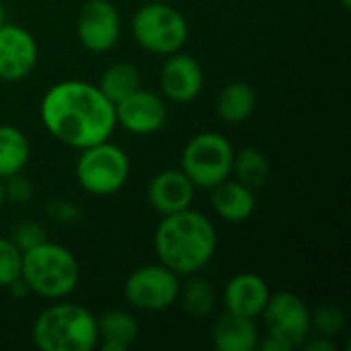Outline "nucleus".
I'll return each mask as SVG.
<instances>
[{
	"label": "nucleus",
	"instance_id": "nucleus-1",
	"mask_svg": "<svg viewBox=\"0 0 351 351\" xmlns=\"http://www.w3.org/2000/svg\"><path fill=\"white\" fill-rule=\"evenodd\" d=\"M39 117L58 142L76 150L109 140L117 125L115 105L97 84L76 78L56 82L45 90Z\"/></svg>",
	"mask_w": 351,
	"mask_h": 351
},
{
	"label": "nucleus",
	"instance_id": "nucleus-2",
	"mask_svg": "<svg viewBox=\"0 0 351 351\" xmlns=\"http://www.w3.org/2000/svg\"><path fill=\"white\" fill-rule=\"evenodd\" d=\"M218 232L212 220L193 210L162 216L154 230V251L158 263L179 278L199 274L216 255Z\"/></svg>",
	"mask_w": 351,
	"mask_h": 351
},
{
	"label": "nucleus",
	"instance_id": "nucleus-3",
	"mask_svg": "<svg viewBox=\"0 0 351 351\" xmlns=\"http://www.w3.org/2000/svg\"><path fill=\"white\" fill-rule=\"evenodd\" d=\"M31 341L41 351L97 350V317L82 304L56 300L35 317Z\"/></svg>",
	"mask_w": 351,
	"mask_h": 351
},
{
	"label": "nucleus",
	"instance_id": "nucleus-4",
	"mask_svg": "<svg viewBox=\"0 0 351 351\" xmlns=\"http://www.w3.org/2000/svg\"><path fill=\"white\" fill-rule=\"evenodd\" d=\"M21 280L31 294L45 300H64L80 282V265L68 247L43 241L23 253Z\"/></svg>",
	"mask_w": 351,
	"mask_h": 351
},
{
	"label": "nucleus",
	"instance_id": "nucleus-5",
	"mask_svg": "<svg viewBox=\"0 0 351 351\" xmlns=\"http://www.w3.org/2000/svg\"><path fill=\"white\" fill-rule=\"evenodd\" d=\"M74 173L82 191L95 197H109L125 187L130 179V158L121 146L103 140L80 150Z\"/></svg>",
	"mask_w": 351,
	"mask_h": 351
},
{
	"label": "nucleus",
	"instance_id": "nucleus-6",
	"mask_svg": "<svg viewBox=\"0 0 351 351\" xmlns=\"http://www.w3.org/2000/svg\"><path fill=\"white\" fill-rule=\"evenodd\" d=\"M132 37L142 49L167 58L183 49L189 37V25L175 6L162 0L146 2L132 16Z\"/></svg>",
	"mask_w": 351,
	"mask_h": 351
},
{
	"label": "nucleus",
	"instance_id": "nucleus-7",
	"mask_svg": "<svg viewBox=\"0 0 351 351\" xmlns=\"http://www.w3.org/2000/svg\"><path fill=\"white\" fill-rule=\"evenodd\" d=\"M232 158L234 148L226 136L218 132H199L183 146L179 169L189 177L195 189H212L230 177Z\"/></svg>",
	"mask_w": 351,
	"mask_h": 351
},
{
	"label": "nucleus",
	"instance_id": "nucleus-8",
	"mask_svg": "<svg viewBox=\"0 0 351 351\" xmlns=\"http://www.w3.org/2000/svg\"><path fill=\"white\" fill-rule=\"evenodd\" d=\"M179 276L162 263H148L134 269L123 284L125 302L142 313H162L177 302Z\"/></svg>",
	"mask_w": 351,
	"mask_h": 351
},
{
	"label": "nucleus",
	"instance_id": "nucleus-9",
	"mask_svg": "<svg viewBox=\"0 0 351 351\" xmlns=\"http://www.w3.org/2000/svg\"><path fill=\"white\" fill-rule=\"evenodd\" d=\"M259 317L267 335L282 341L290 351L298 350L311 335V308L294 292L271 294Z\"/></svg>",
	"mask_w": 351,
	"mask_h": 351
},
{
	"label": "nucleus",
	"instance_id": "nucleus-10",
	"mask_svg": "<svg viewBox=\"0 0 351 351\" xmlns=\"http://www.w3.org/2000/svg\"><path fill=\"white\" fill-rule=\"evenodd\" d=\"M76 37L93 53L111 51L121 37V16L111 0H86L76 16Z\"/></svg>",
	"mask_w": 351,
	"mask_h": 351
},
{
	"label": "nucleus",
	"instance_id": "nucleus-11",
	"mask_svg": "<svg viewBox=\"0 0 351 351\" xmlns=\"http://www.w3.org/2000/svg\"><path fill=\"white\" fill-rule=\"evenodd\" d=\"M167 119H169L167 99L142 86L115 105L117 125H121L125 132L136 136H150L160 132Z\"/></svg>",
	"mask_w": 351,
	"mask_h": 351
},
{
	"label": "nucleus",
	"instance_id": "nucleus-12",
	"mask_svg": "<svg viewBox=\"0 0 351 351\" xmlns=\"http://www.w3.org/2000/svg\"><path fill=\"white\" fill-rule=\"evenodd\" d=\"M39 62L35 37L12 23L0 25V80L19 82L27 78Z\"/></svg>",
	"mask_w": 351,
	"mask_h": 351
},
{
	"label": "nucleus",
	"instance_id": "nucleus-13",
	"mask_svg": "<svg viewBox=\"0 0 351 351\" xmlns=\"http://www.w3.org/2000/svg\"><path fill=\"white\" fill-rule=\"evenodd\" d=\"M158 84L167 101L177 105H187L195 101L204 88L202 64L185 51H175L167 56L160 68Z\"/></svg>",
	"mask_w": 351,
	"mask_h": 351
},
{
	"label": "nucleus",
	"instance_id": "nucleus-14",
	"mask_svg": "<svg viewBox=\"0 0 351 351\" xmlns=\"http://www.w3.org/2000/svg\"><path fill=\"white\" fill-rule=\"evenodd\" d=\"M193 197H195V185L181 169L158 171L146 187V199L150 208L160 216L191 208Z\"/></svg>",
	"mask_w": 351,
	"mask_h": 351
},
{
	"label": "nucleus",
	"instance_id": "nucleus-15",
	"mask_svg": "<svg viewBox=\"0 0 351 351\" xmlns=\"http://www.w3.org/2000/svg\"><path fill=\"white\" fill-rule=\"evenodd\" d=\"M269 296H271L269 284L261 276L253 271H241L226 282L222 292V302L228 313L257 319L263 313Z\"/></svg>",
	"mask_w": 351,
	"mask_h": 351
},
{
	"label": "nucleus",
	"instance_id": "nucleus-16",
	"mask_svg": "<svg viewBox=\"0 0 351 351\" xmlns=\"http://www.w3.org/2000/svg\"><path fill=\"white\" fill-rule=\"evenodd\" d=\"M259 327L255 319L241 317L234 313H224L212 325V346L218 351H253L257 350Z\"/></svg>",
	"mask_w": 351,
	"mask_h": 351
},
{
	"label": "nucleus",
	"instance_id": "nucleus-17",
	"mask_svg": "<svg viewBox=\"0 0 351 351\" xmlns=\"http://www.w3.org/2000/svg\"><path fill=\"white\" fill-rule=\"evenodd\" d=\"M212 191V208L226 222H245L253 216L257 208L255 191L239 183L237 179H224Z\"/></svg>",
	"mask_w": 351,
	"mask_h": 351
},
{
	"label": "nucleus",
	"instance_id": "nucleus-18",
	"mask_svg": "<svg viewBox=\"0 0 351 351\" xmlns=\"http://www.w3.org/2000/svg\"><path fill=\"white\" fill-rule=\"evenodd\" d=\"M99 343L97 348L103 351H128L140 335V325L136 317L121 308H111L97 317Z\"/></svg>",
	"mask_w": 351,
	"mask_h": 351
},
{
	"label": "nucleus",
	"instance_id": "nucleus-19",
	"mask_svg": "<svg viewBox=\"0 0 351 351\" xmlns=\"http://www.w3.org/2000/svg\"><path fill=\"white\" fill-rule=\"evenodd\" d=\"M255 107H257V95L253 86L243 80L228 82L218 93L216 99V113L228 125L247 121L255 113Z\"/></svg>",
	"mask_w": 351,
	"mask_h": 351
},
{
	"label": "nucleus",
	"instance_id": "nucleus-20",
	"mask_svg": "<svg viewBox=\"0 0 351 351\" xmlns=\"http://www.w3.org/2000/svg\"><path fill=\"white\" fill-rule=\"evenodd\" d=\"M97 86L113 105H117L142 86V72L132 62H115L103 70Z\"/></svg>",
	"mask_w": 351,
	"mask_h": 351
},
{
	"label": "nucleus",
	"instance_id": "nucleus-21",
	"mask_svg": "<svg viewBox=\"0 0 351 351\" xmlns=\"http://www.w3.org/2000/svg\"><path fill=\"white\" fill-rule=\"evenodd\" d=\"M177 302L181 304L183 313H187L193 319H206L216 311V290L214 286L199 278L197 274L187 276L185 284H179V294H177Z\"/></svg>",
	"mask_w": 351,
	"mask_h": 351
},
{
	"label": "nucleus",
	"instance_id": "nucleus-22",
	"mask_svg": "<svg viewBox=\"0 0 351 351\" xmlns=\"http://www.w3.org/2000/svg\"><path fill=\"white\" fill-rule=\"evenodd\" d=\"M269 175H271L269 160L259 148L247 146V148H241L239 152H234L230 177L237 179L239 183H243L245 187L257 191L269 181Z\"/></svg>",
	"mask_w": 351,
	"mask_h": 351
},
{
	"label": "nucleus",
	"instance_id": "nucleus-23",
	"mask_svg": "<svg viewBox=\"0 0 351 351\" xmlns=\"http://www.w3.org/2000/svg\"><path fill=\"white\" fill-rule=\"evenodd\" d=\"M31 158L27 136L14 125H0V179L25 171Z\"/></svg>",
	"mask_w": 351,
	"mask_h": 351
},
{
	"label": "nucleus",
	"instance_id": "nucleus-24",
	"mask_svg": "<svg viewBox=\"0 0 351 351\" xmlns=\"http://www.w3.org/2000/svg\"><path fill=\"white\" fill-rule=\"evenodd\" d=\"M346 313L335 304H321L311 311V333L335 339L346 329Z\"/></svg>",
	"mask_w": 351,
	"mask_h": 351
},
{
	"label": "nucleus",
	"instance_id": "nucleus-25",
	"mask_svg": "<svg viewBox=\"0 0 351 351\" xmlns=\"http://www.w3.org/2000/svg\"><path fill=\"white\" fill-rule=\"evenodd\" d=\"M23 253L10 239L0 237V288H6L14 280L21 278Z\"/></svg>",
	"mask_w": 351,
	"mask_h": 351
},
{
	"label": "nucleus",
	"instance_id": "nucleus-26",
	"mask_svg": "<svg viewBox=\"0 0 351 351\" xmlns=\"http://www.w3.org/2000/svg\"><path fill=\"white\" fill-rule=\"evenodd\" d=\"M2 187H4V197L6 202L14 204V206H25L33 199L35 187L33 181L21 171L14 175H8L6 179H2Z\"/></svg>",
	"mask_w": 351,
	"mask_h": 351
},
{
	"label": "nucleus",
	"instance_id": "nucleus-27",
	"mask_svg": "<svg viewBox=\"0 0 351 351\" xmlns=\"http://www.w3.org/2000/svg\"><path fill=\"white\" fill-rule=\"evenodd\" d=\"M10 241L16 245V249L21 253L37 247L39 243L47 241L45 228L37 222V220H21L14 228H12V237Z\"/></svg>",
	"mask_w": 351,
	"mask_h": 351
},
{
	"label": "nucleus",
	"instance_id": "nucleus-28",
	"mask_svg": "<svg viewBox=\"0 0 351 351\" xmlns=\"http://www.w3.org/2000/svg\"><path fill=\"white\" fill-rule=\"evenodd\" d=\"M45 212L51 220L60 222V224H76L80 220V210L78 206H74L72 202H66V199H56V202H49L45 206Z\"/></svg>",
	"mask_w": 351,
	"mask_h": 351
},
{
	"label": "nucleus",
	"instance_id": "nucleus-29",
	"mask_svg": "<svg viewBox=\"0 0 351 351\" xmlns=\"http://www.w3.org/2000/svg\"><path fill=\"white\" fill-rule=\"evenodd\" d=\"M300 348L306 351H337V343L331 337H325V335H317L315 333V335H308Z\"/></svg>",
	"mask_w": 351,
	"mask_h": 351
},
{
	"label": "nucleus",
	"instance_id": "nucleus-30",
	"mask_svg": "<svg viewBox=\"0 0 351 351\" xmlns=\"http://www.w3.org/2000/svg\"><path fill=\"white\" fill-rule=\"evenodd\" d=\"M4 204H6V197H4V187H2V179H0V210Z\"/></svg>",
	"mask_w": 351,
	"mask_h": 351
},
{
	"label": "nucleus",
	"instance_id": "nucleus-31",
	"mask_svg": "<svg viewBox=\"0 0 351 351\" xmlns=\"http://www.w3.org/2000/svg\"><path fill=\"white\" fill-rule=\"evenodd\" d=\"M2 23H6V12H4V4H2V0H0V25Z\"/></svg>",
	"mask_w": 351,
	"mask_h": 351
},
{
	"label": "nucleus",
	"instance_id": "nucleus-32",
	"mask_svg": "<svg viewBox=\"0 0 351 351\" xmlns=\"http://www.w3.org/2000/svg\"><path fill=\"white\" fill-rule=\"evenodd\" d=\"M339 4H341L343 10H350L351 8V0H339Z\"/></svg>",
	"mask_w": 351,
	"mask_h": 351
},
{
	"label": "nucleus",
	"instance_id": "nucleus-33",
	"mask_svg": "<svg viewBox=\"0 0 351 351\" xmlns=\"http://www.w3.org/2000/svg\"><path fill=\"white\" fill-rule=\"evenodd\" d=\"M144 2H160V0H144Z\"/></svg>",
	"mask_w": 351,
	"mask_h": 351
}]
</instances>
